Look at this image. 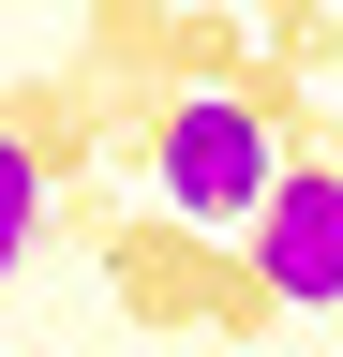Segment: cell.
<instances>
[{
  "instance_id": "1",
  "label": "cell",
  "mask_w": 343,
  "mask_h": 357,
  "mask_svg": "<svg viewBox=\"0 0 343 357\" xmlns=\"http://www.w3.org/2000/svg\"><path fill=\"white\" fill-rule=\"evenodd\" d=\"M105 298L135 312V328H209V342H269V328H284L269 268H254L239 238H209V223H180V208H119Z\"/></svg>"
},
{
  "instance_id": "2",
  "label": "cell",
  "mask_w": 343,
  "mask_h": 357,
  "mask_svg": "<svg viewBox=\"0 0 343 357\" xmlns=\"http://www.w3.org/2000/svg\"><path fill=\"white\" fill-rule=\"evenodd\" d=\"M269 194H284V149H269V119H254V105H180V119H164L149 208L209 223V238H254V208H269Z\"/></svg>"
},
{
  "instance_id": "3",
  "label": "cell",
  "mask_w": 343,
  "mask_h": 357,
  "mask_svg": "<svg viewBox=\"0 0 343 357\" xmlns=\"http://www.w3.org/2000/svg\"><path fill=\"white\" fill-rule=\"evenodd\" d=\"M254 268H269L284 312H343V178H284L269 208H254Z\"/></svg>"
},
{
  "instance_id": "4",
  "label": "cell",
  "mask_w": 343,
  "mask_h": 357,
  "mask_svg": "<svg viewBox=\"0 0 343 357\" xmlns=\"http://www.w3.org/2000/svg\"><path fill=\"white\" fill-rule=\"evenodd\" d=\"M0 134L45 164V194H90V178H105V89L75 75V60H45V75H0Z\"/></svg>"
},
{
  "instance_id": "5",
  "label": "cell",
  "mask_w": 343,
  "mask_h": 357,
  "mask_svg": "<svg viewBox=\"0 0 343 357\" xmlns=\"http://www.w3.org/2000/svg\"><path fill=\"white\" fill-rule=\"evenodd\" d=\"M239 75H254V15H239V0H180V30H164V89H180V105H224Z\"/></svg>"
},
{
  "instance_id": "6",
  "label": "cell",
  "mask_w": 343,
  "mask_h": 357,
  "mask_svg": "<svg viewBox=\"0 0 343 357\" xmlns=\"http://www.w3.org/2000/svg\"><path fill=\"white\" fill-rule=\"evenodd\" d=\"M164 30H180V0H90L75 75H90V89H164Z\"/></svg>"
},
{
  "instance_id": "7",
  "label": "cell",
  "mask_w": 343,
  "mask_h": 357,
  "mask_svg": "<svg viewBox=\"0 0 343 357\" xmlns=\"http://www.w3.org/2000/svg\"><path fill=\"white\" fill-rule=\"evenodd\" d=\"M30 253H45V164H30L15 134H0V283H15Z\"/></svg>"
},
{
  "instance_id": "8",
  "label": "cell",
  "mask_w": 343,
  "mask_h": 357,
  "mask_svg": "<svg viewBox=\"0 0 343 357\" xmlns=\"http://www.w3.org/2000/svg\"><path fill=\"white\" fill-rule=\"evenodd\" d=\"M328 0H254V45H284V30H314Z\"/></svg>"
},
{
  "instance_id": "9",
  "label": "cell",
  "mask_w": 343,
  "mask_h": 357,
  "mask_svg": "<svg viewBox=\"0 0 343 357\" xmlns=\"http://www.w3.org/2000/svg\"><path fill=\"white\" fill-rule=\"evenodd\" d=\"M328 15H343V0H328Z\"/></svg>"
}]
</instances>
